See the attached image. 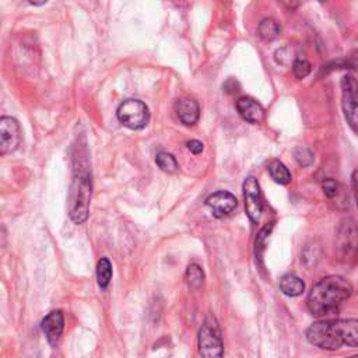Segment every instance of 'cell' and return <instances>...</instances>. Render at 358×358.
Wrapping results in <instances>:
<instances>
[{"mask_svg": "<svg viewBox=\"0 0 358 358\" xmlns=\"http://www.w3.org/2000/svg\"><path fill=\"white\" fill-rule=\"evenodd\" d=\"M312 70V64L305 57H295L292 63V71L296 78H305Z\"/></svg>", "mask_w": 358, "mask_h": 358, "instance_id": "cell-19", "label": "cell"}, {"mask_svg": "<svg viewBox=\"0 0 358 358\" xmlns=\"http://www.w3.org/2000/svg\"><path fill=\"white\" fill-rule=\"evenodd\" d=\"M352 186H354V194H355L357 207H358V169L352 172Z\"/></svg>", "mask_w": 358, "mask_h": 358, "instance_id": "cell-24", "label": "cell"}, {"mask_svg": "<svg viewBox=\"0 0 358 358\" xmlns=\"http://www.w3.org/2000/svg\"><path fill=\"white\" fill-rule=\"evenodd\" d=\"M257 31H259L260 38H263L266 41H271L278 36V34L281 32V27L273 18H264L260 21Z\"/></svg>", "mask_w": 358, "mask_h": 358, "instance_id": "cell-17", "label": "cell"}, {"mask_svg": "<svg viewBox=\"0 0 358 358\" xmlns=\"http://www.w3.org/2000/svg\"><path fill=\"white\" fill-rule=\"evenodd\" d=\"M112 278V264L106 257H101L96 264V280L98 285L105 289Z\"/></svg>", "mask_w": 358, "mask_h": 358, "instance_id": "cell-16", "label": "cell"}, {"mask_svg": "<svg viewBox=\"0 0 358 358\" xmlns=\"http://www.w3.org/2000/svg\"><path fill=\"white\" fill-rule=\"evenodd\" d=\"M348 358H358V354H357V355H352V357H348Z\"/></svg>", "mask_w": 358, "mask_h": 358, "instance_id": "cell-25", "label": "cell"}, {"mask_svg": "<svg viewBox=\"0 0 358 358\" xmlns=\"http://www.w3.org/2000/svg\"><path fill=\"white\" fill-rule=\"evenodd\" d=\"M175 112H176L179 120L185 126L196 124L200 117V106H199L197 101H194L193 98H189V96L179 98L175 102Z\"/></svg>", "mask_w": 358, "mask_h": 358, "instance_id": "cell-11", "label": "cell"}, {"mask_svg": "<svg viewBox=\"0 0 358 358\" xmlns=\"http://www.w3.org/2000/svg\"><path fill=\"white\" fill-rule=\"evenodd\" d=\"M206 206L211 210V214L215 218H222L236 208L238 200L232 193L227 190H218L206 199Z\"/></svg>", "mask_w": 358, "mask_h": 358, "instance_id": "cell-9", "label": "cell"}, {"mask_svg": "<svg viewBox=\"0 0 358 358\" xmlns=\"http://www.w3.org/2000/svg\"><path fill=\"white\" fill-rule=\"evenodd\" d=\"M186 147H187V150L190 151V152H193L194 155H197V154H200L201 151H203V143L201 141H199V140H190V141H187L186 143Z\"/></svg>", "mask_w": 358, "mask_h": 358, "instance_id": "cell-23", "label": "cell"}, {"mask_svg": "<svg viewBox=\"0 0 358 358\" xmlns=\"http://www.w3.org/2000/svg\"><path fill=\"white\" fill-rule=\"evenodd\" d=\"M309 344L327 351L358 347V319H324L312 323L306 330Z\"/></svg>", "mask_w": 358, "mask_h": 358, "instance_id": "cell-1", "label": "cell"}, {"mask_svg": "<svg viewBox=\"0 0 358 358\" xmlns=\"http://www.w3.org/2000/svg\"><path fill=\"white\" fill-rule=\"evenodd\" d=\"M41 327L48 343L50 345H56L64 329V317L62 310H52L50 313H48L43 317Z\"/></svg>", "mask_w": 358, "mask_h": 358, "instance_id": "cell-10", "label": "cell"}, {"mask_svg": "<svg viewBox=\"0 0 358 358\" xmlns=\"http://www.w3.org/2000/svg\"><path fill=\"white\" fill-rule=\"evenodd\" d=\"M197 348L201 358H224V343L215 316L208 315L197 333Z\"/></svg>", "mask_w": 358, "mask_h": 358, "instance_id": "cell-4", "label": "cell"}, {"mask_svg": "<svg viewBox=\"0 0 358 358\" xmlns=\"http://www.w3.org/2000/svg\"><path fill=\"white\" fill-rule=\"evenodd\" d=\"M341 108L348 126L358 134V81L352 74L341 78Z\"/></svg>", "mask_w": 358, "mask_h": 358, "instance_id": "cell-5", "label": "cell"}, {"mask_svg": "<svg viewBox=\"0 0 358 358\" xmlns=\"http://www.w3.org/2000/svg\"><path fill=\"white\" fill-rule=\"evenodd\" d=\"M322 189L324 192V194L327 197H334L337 194V189H338V185L334 179H324L322 182Z\"/></svg>", "mask_w": 358, "mask_h": 358, "instance_id": "cell-22", "label": "cell"}, {"mask_svg": "<svg viewBox=\"0 0 358 358\" xmlns=\"http://www.w3.org/2000/svg\"><path fill=\"white\" fill-rule=\"evenodd\" d=\"M280 289L287 296H298L305 291V282L296 274H285L280 280Z\"/></svg>", "mask_w": 358, "mask_h": 358, "instance_id": "cell-13", "label": "cell"}, {"mask_svg": "<svg viewBox=\"0 0 358 358\" xmlns=\"http://www.w3.org/2000/svg\"><path fill=\"white\" fill-rule=\"evenodd\" d=\"M185 278H186L187 285H189L192 289L197 291V289L201 288V285H203V282H204V271H203V268H201L199 264L190 263V264L187 266V268H186Z\"/></svg>", "mask_w": 358, "mask_h": 358, "instance_id": "cell-15", "label": "cell"}, {"mask_svg": "<svg viewBox=\"0 0 358 358\" xmlns=\"http://www.w3.org/2000/svg\"><path fill=\"white\" fill-rule=\"evenodd\" d=\"M236 110L241 117L249 123H260L264 117L263 106L250 96H242L236 101Z\"/></svg>", "mask_w": 358, "mask_h": 358, "instance_id": "cell-12", "label": "cell"}, {"mask_svg": "<svg viewBox=\"0 0 358 358\" xmlns=\"http://www.w3.org/2000/svg\"><path fill=\"white\" fill-rule=\"evenodd\" d=\"M294 158H295V161H296L301 166H303V168L312 165V164H313V159H315L313 152H312L309 148H306V147H298V148H295V150H294Z\"/></svg>", "mask_w": 358, "mask_h": 358, "instance_id": "cell-20", "label": "cell"}, {"mask_svg": "<svg viewBox=\"0 0 358 358\" xmlns=\"http://www.w3.org/2000/svg\"><path fill=\"white\" fill-rule=\"evenodd\" d=\"M155 164L158 165V168L161 171L168 172V173H173L178 171V162H176L175 157L165 151H161L155 155Z\"/></svg>", "mask_w": 358, "mask_h": 358, "instance_id": "cell-18", "label": "cell"}, {"mask_svg": "<svg viewBox=\"0 0 358 358\" xmlns=\"http://www.w3.org/2000/svg\"><path fill=\"white\" fill-rule=\"evenodd\" d=\"M340 69H358V49L348 53L343 60H340Z\"/></svg>", "mask_w": 358, "mask_h": 358, "instance_id": "cell-21", "label": "cell"}, {"mask_svg": "<svg viewBox=\"0 0 358 358\" xmlns=\"http://www.w3.org/2000/svg\"><path fill=\"white\" fill-rule=\"evenodd\" d=\"M243 190V200H245V210L249 217V220L256 224L259 222L262 213H263V200H262V192L260 185L256 178L248 176L243 180L242 185Z\"/></svg>", "mask_w": 358, "mask_h": 358, "instance_id": "cell-7", "label": "cell"}, {"mask_svg": "<svg viewBox=\"0 0 358 358\" xmlns=\"http://www.w3.org/2000/svg\"><path fill=\"white\" fill-rule=\"evenodd\" d=\"M91 179L87 171H74L69 193V215L74 224H83L88 218L91 200Z\"/></svg>", "mask_w": 358, "mask_h": 358, "instance_id": "cell-3", "label": "cell"}, {"mask_svg": "<svg viewBox=\"0 0 358 358\" xmlns=\"http://www.w3.org/2000/svg\"><path fill=\"white\" fill-rule=\"evenodd\" d=\"M21 143V130L18 122L11 116L0 119V154L14 152Z\"/></svg>", "mask_w": 358, "mask_h": 358, "instance_id": "cell-8", "label": "cell"}, {"mask_svg": "<svg viewBox=\"0 0 358 358\" xmlns=\"http://www.w3.org/2000/svg\"><path fill=\"white\" fill-rule=\"evenodd\" d=\"M268 173L271 176V179L275 182V183H280V185H288L292 179L291 176V172L288 171V168L278 159H273L270 164H268Z\"/></svg>", "mask_w": 358, "mask_h": 358, "instance_id": "cell-14", "label": "cell"}, {"mask_svg": "<svg viewBox=\"0 0 358 358\" xmlns=\"http://www.w3.org/2000/svg\"><path fill=\"white\" fill-rule=\"evenodd\" d=\"M119 122L131 130H140L147 126L150 112L147 105L138 99H124L116 110Z\"/></svg>", "mask_w": 358, "mask_h": 358, "instance_id": "cell-6", "label": "cell"}, {"mask_svg": "<svg viewBox=\"0 0 358 358\" xmlns=\"http://www.w3.org/2000/svg\"><path fill=\"white\" fill-rule=\"evenodd\" d=\"M351 284L340 275H327L317 281L308 294L306 305L313 316L322 317L338 312L351 296Z\"/></svg>", "mask_w": 358, "mask_h": 358, "instance_id": "cell-2", "label": "cell"}]
</instances>
